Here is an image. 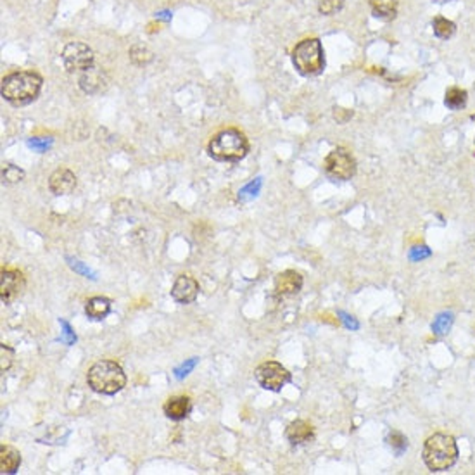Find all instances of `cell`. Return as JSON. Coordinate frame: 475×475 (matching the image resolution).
Wrapping results in <instances>:
<instances>
[{
  "label": "cell",
  "instance_id": "f1b7e54d",
  "mask_svg": "<svg viewBox=\"0 0 475 475\" xmlns=\"http://www.w3.org/2000/svg\"><path fill=\"white\" fill-rule=\"evenodd\" d=\"M68 263H69V267L73 268V270L78 271V274H82V275H85L87 278H96V274H93V271H90V268H87L85 265L82 263V261L73 260V258H68Z\"/></svg>",
  "mask_w": 475,
  "mask_h": 475
},
{
  "label": "cell",
  "instance_id": "603a6c76",
  "mask_svg": "<svg viewBox=\"0 0 475 475\" xmlns=\"http://www.w3.org/2000/svg\"><path fill=\"white\" fill-rule=\"evenodd\" d=\"M387 442H389V446L393 448V451L396 453L397 456L403 455V453L406 451V448H408L406 438H404V436L397 431L389 432V436H387Z\"/></svg>",
  "mask_w": 475,
  "mask_h": 475
},
{
  "label": "cell",
  "instance_id": "1f68e13d",
  "mask_svg": "<svg viewBox=\"0 0 475 475\" xmlns=\"http://www.w3.org/2000/svg\"><path fill=\"white\" fill-rule=\"evenodd\" d=\"M334 118L339 121V123H346L349 118H352V111L349 109H342V107H335L334 109Z\"/></svg>",
  "mask_w": 475,
  "mask_h": 475
},
{
  "label": "cell",
  "instance_id": "3957f363",
  "mask_svg": "<svg viewBox=\"0 0 475 475\" xmlns=\"http://www.w3.org/2000/svg\"><path fill=\"white\" fill-rule=\"evenodd\" d=\"M208 152L215 161L222 163H237L244 159L249 152V142L242 132L235 128H226V130L218 132L211 138L208 145Z\"/></svg>",
  "mask_w": 475,
  "mask_h": 475
},
{
  "label": "cell",
  "instance_id": "4fadbf2b",
  "mask_svg": "<svg viewBox=\"0 0 475 475\" xmlns=\"http://www.w3.org/2000/svg\"><path fill=\"white\" fill-rule=\"evenodd\" d=\"M76 187V177L68 168H59L48 178V188L55 195L71 194Z\"/></svg>",
  "mask_w": 475,
  "mask_h": 475
},
{
  "label": "cell",
  "instance_id": "5b68a950",
  "mask_svg": "<svg viewBox=\"0 0 475 475\" xmlns=\"http://www.w3.org/2000/svg\"><path fill=\"white\" fill-rule=\"evenodd\" d=\"M292 64L303 76H316L325 68V54L318 38H306L292 51Z\"/></svg>",
  "mask_w": 475,
  "mask_h": 475
},
{
  "label": "cell",
  "instance_id": "4dcf8cb0",
  "mask_svg": "<svg viewBox=\"0 0 475 475\" xmlns=\"http://www.w3.org/2000/svg\"><path fill=\"white\" fill-rule=\"evenodd\" d=\"M28 145L37 149L38 152H44L47 151L48 145H51V141H47V138H31V141H28Z\"/></svg>",
  "mask_w": 475,
  "mask_h": 475
},
{
  "label": "cell",
  "instance_id": "277c9868",
  "mask_svg": "<svg viewBox=\"0 0 475 475\" xmlns=\"http://www.w3.org/2000/svg\"><path fill=\"white\" fill-rule=\"evenodd\" d=\"M87 382L93 393L113 396L127 386V375L116 361L107 359V361H99L90 366L89 373H87Z\"/></svg>",
  "mask_w": 475,
  "mask_h": 475
},
{
  "label": "cell",
  "instance_id": "ac0fdd59",
  "mask_svg": "<svg viewBox=\"0 0 475 475\" xmlns=\"http://www.w3.org/2000/svg\"><path fill=\"white\" fill-rule=\"evenodd\" d=\"M87 316L92 320H104L111 313V301L106 298H92L87 301Z\"/></svg>",
  "mask_w": 475,
  "mask_h": 475
},
{
  "label": "cell",
  "instance_id": "52a82bcc",
  "mask_svg": "<svg viewBox=\"0 0 475 475\" xmlns=\"http://www.w3.org/2000/svg\"><path fill=\"white\" fill-rule=\"evenodd\" d=\"M254 379L263 389L278 393L285 384L292 380L291 372L278 361H265L254 370Z\"/></svg>",
  "mask_w": 475,
  "mask_h": 475
},
{
  "label": "cell",
  "instance_id": "8fae6325",
  "mask_svg": "<svg viewBox=\"0 0 475 475\" xmlns=\"http://www.w3.org/2000/svg\"><path fill=\"white\" fill-rule=\"evenodd\" d=\"M199 294V284L195 278L188 277V275H180L174 280L173 289H171V298L178 303V305H190L195 301Z\"/></svg>",
  "mask_w": 475,
  "mask_h": 475
},
{
  "label": "cell",
  "instance_id": "e575fe53",
  "mask_svg": "<svg viewBox=\"0 0 475 475\" xmlns=\"http://www.w3.org/2000/svg\"><path fill=\"white\" fill-rule=\"evenodd\" d=\"M474 144H475V138H474Z\"/></svg>",
  "mask_w": 475,
  "mask_h": 475
},
{
  "label": "cell",
  "instance_id": "836d02e7",
  "mask_svg": "<svg viewBox=\"0 0 475 475\" xmlns=\"http://www.w3.org/2000/svg\"><path fill=\"white\" fill-rule=\"evenodd\" d=\"M429 254H431V251H427V249H425L424 253H422V251H418V247H415V249H413V253H411V260H418V258L429 256Z\"/></svg>",
  "mask_w": 475,
  "mask_h": 475
},
{
  "label": "cell",
  "instance_id": "d6986e66",
  "mask_svg": "<svg viewBox=\"0 0 475 475\" xmlns=\"http://www.w3.org/2000/svg\"><path fill=\"white\" fill-rule=\"evenodd\" d=\"M467 99H469V93H467V90L458 89V87H451V89L446 90L445 104H446V107H448V109L458 111V109H462V107H465Z\"/></svg>",
  "mask_w": 475,
  "mask_h": 475
},
{
  "label": "cell",
  "instance_id": "5bb4252c",
  "mask_svg": "<svg viewBox=\"0 0 475 475\" xmlns=\"http://www.w3.org/2000/svg\"><path fill=\"white\" fill-rule=\"evenodd\" d=\"M315 438V429L305 420H294L287 425L285 429V439L291 442L292 446L306 445Z\"/></svg>",
  "mask_w": 475,
  "mask_h": 475
},
{
  "label": "cell",
  "instance_id": "e0dca14e",
  "mask_svg": "<svg viewBox=\"0 0 475 475\" xmlns=\"http://www.w3.org/2000/svg\"><path fill=\"white\" fill-rule=\"evenodd\" d=\"M370 9L379 19L393 21L397 16V0H370Z\"/></svg>",
  "mask_w": 475,
  "mask_h": 475
},
{
  "label": "cell",
  "instance_id": "484cf974",
  "mask_svg": "<svg viewBox=\"0 0 475 475\" xmlns=\"http://www.w3.org/2000/svg\"><path fill=\"white\" fill-rule=\"evenodd\" d=\"M0 370L2 372H7V370L10 368V365H12V359H14V351L12 348H9V346L2 344L0 346Z\"/></svg>",
  "mask_w": 475,
  "mask_h": 475
},
{
  "label": "cell",
  "instance_id": "7402d4cb",
  "mask_svg": "<svg viewBox=\"0 0 475 475\" xmlns=\"http://www.w3.org/2000/svg\"><path fill=\"white\" fill-rule=\"evenodd\" d=\"M453 320H455L453 313H441V315L436 318L434 323H432V332L436 335H446L449 332V328H451Z\"/></svg>",
  "mask_w": 475,
  "mask_h": 475
},
{
  "label": "cell",
  "instance_id": "8992f818",
  "mask_svg": "<svg viewBox=\"0 0 475 475\" xmlns=\"http://www.w3.org/2000/svg\"><path fill=\"white\" fill-rule=\"evenodd\" d=\"M323 170L334 180H351L356 174V159L348 149L337 147L328 152L323 161Z\"/></svg>",
  "mask_w": 475,
  "mask_h": 475
},
{
  "label": "cell",
  "instance_id": "30bf717a",
  "mask_svg": "<svg viewBox=\"0 0 475 475\" xmlns=\"http://www.w3.org/2000/svg\"><path fill=\"white\" fill-rule=\"evenodd\" d=\"M78 85L80 89L85 93H89V96H97V93L104 92V90L107 89V85H109V76H107V73L104 71L102 68L92 66V68L85 69V71L80 75Z\"/></svg>",
  "mask_w": 475,
  "mask_h": 475
},
{
  "label": "cell",
  "instance_id": "ffe728a7",
  "mask_svg": "<svg viewBox=\"0 0 475 475\" xmlns=\"http://www.w3.org/2000/svg\"><path fill=\"white\" fill-rule=\"evenodd\" d=\"M128 55H130V61L134 62L135 66H147L154 61V54H152L151 48L144 44L132 45L130 51H128Z\"/></svg>",
  "mask_w": 475,
  "mask_h": 475
},
{
  "label": "cell",
  "instance_id": "d6a6232c",
  "mask_svg": "<svg viewBox=\"0 0 475 475\" xmlns=\"http://www.w3.org/2000/svg\"><path fill=\"white\" fill-rule=\"evenodd\" d=\"M339 316H341V320L344 321V325L348 328H352V330H358V328H359V323L352 316L346 315V313H342V312H339Z\"/></svg>",
  "mask_w": 475,
  "mask_h": 475
},
{
  "label": "cell",
  "instance_id": "7c38bea8",
  "mask_svg": "<svg viewBox=\"0 0 475 475\" xmlns=\"http://www.w3.org/2000/svg\"><path fill=\"white\" fill-rule=\"evenodd\" d=\"M303 289V277L294 270H285L275 278V292L282 298L296 296Z\"/></svg>",
  "mask_w": 475,
  "mask_h": 475
},
{
  "label": "cell",
  "instance_id": "83f0119b",
  "mask_svg": "<svg viewBox=\"0 0 475 475\" xmlns=\"http://www.w3.org/2000/svg\"><path fill=\"white\" fill-rule=\"evenodd\" d=\"M197 361H199L197 358H190L187 363H183V365L178 366V368L174 370V377H177V379H183V377H187L188 373L194 370V366L197 365Z\"/></svg>",
  "mask_w": 475,
  "mask_h": 475
},
{
  "label": "cell",
  "instance_id": "f546056e",
  "mask_svg": "<svg viewBox=\"0 0 475 475\" xmlns=\"http://www.w3.org/2000/svg\"><path fill=\"white\" fill-rule=\"evenodd\" d=\"M59 323L62 325V328H64V332H62V339L66 341V344L68 346H71V344H75L76 342V335H75V332L71 330V327H69V323L66 320H59Z\"/></svg>",
  "mask_w": 475,
  "mask_h": 475
},
{
  "label": "cell",
  "instance_id": "9a60e30c",
  "mask_svg": "<svg viewBox=\"0 0 475 475\" xmlns=\"http://www.w3.org/2000/svg\"><path fill=\"white\" fill-rule=\"evenodd\" d=\"M190 410H192V403H190V397H187V396L170 397L163 406L164 415H166L168 418H171V420H177V422L187 418L188 415H190Z\"/></svg>",
  "mask_w": 475,
  "mask_h": 475
},
{
  "label": "cell",
  "instance_id": "2e32d148",
  "mask_svg": "<svg viewBox=\"0 0 475 475\" xmlns=\"http://www.w3.org/2000/svg\"><path fill=\"white\" fill-rule=\"evenodd\" d=\"M21 465V455L12 446L3 445L0 448V472L14 474Z\"/></svg>",
  "mask_w": 475,
  "mask_h": 475
},
{
  "label": "cell",
  "instance_id": "44dd1931",
  "mask_svg": "<svg viewBox=\"0 0 475 475\" xmlns=\"http://www.w3.org/2000/svg\"><path fill=\"white\" fill-rule=\"evenodd\" d=\"M432 28H434L436 37L442 38V40H448V38H451L456 31V24L453 23V21L446 19V17H442V16L434 17V21H432Z\"/></svg>",
  "mask_w": 475,
  "mask_h": 475
},
{
  "label": "cell",
  "instance_id": "d4e9b609",
  "mask_svg": "<svg viewBox=\"0 0 475 475\" xmlns=\"http://www.w3.org/2000/svg\"><path fill=\"white\" fill-rule=\"evenodd\" d=\"M2 178L6 183H17L24 178V171L21 168L14 166V164H3Z\"/></svg>",
  "mask_w": 475,
  "mask_h": 475
},
{
  "label": "cell",
  "instance_id": "7a4b0ae2",
  "mask_svg": "<svg viewBox=\"0 0 475 475\" xmlns=\"http://www.w3.org/2000/svg\"><path fill=\"white\" fill-rule=\"evenodd\" d=\"M422 458L431 472H446L458 460V446L448 434H434L425 441Z\"/></svg>",
  "mask_w": 475,
  "mask_h": 475
},
{
  "label": "cell",
  "instance_id": "4316f807",
  "mask_svg": "<svg viewBox=\"0 0 475 475\" xmlns=\"http://www.w3.org/2000/svg\"><path fill=\"white\" fill-rule=\"evenodd\" d=\"M260 187L261 178H256V181H251L249 185H246V187L239 192V199H246L247 195H249V197H256L258 192H260Z\"/></svg>",
  "mask_w": 475,
  "mask_h": 475
},
{
  "label": "cell",
  "instance_id": "9c48e42d",
  "mask_svg": "<svg viewBox=\"0 0 475 475\" xmlns=\"http://www.w3.org/2000/svg\"><path fill=\"white\" fill-rule=\"evenodd\" d=\"M24 291V277L17 270H2L0 277V299L3 305H10Z\"/></svg>",
  "mask_w": 475,
  "mask_h": 475
},
{
  "label": "cell",
  "instance_id": "ba28073f",
  "mask_svg": "<svg viewBox=\"0 0 475 475\" xmlns=\"http://www.w3.org/2000/svg\"><path fill=\"white\" fill-rule=\"evenodd\" d=\"M62 64L69 73H83L85 69L92 68L96 62V55L93 51L83 42H69L64 48H62Z\"/></svg>",
  "mask_w": 475,
  "mask_h": 475
},
{
  "label": "cell",
  "instance_id": "6da1fadb",
  "mask_svg": "<svg viewBox=\"0 0 475 475\" xmlns=\"http://www.w3.org/2000/svg\"><path fill=\"white\" fill-rule=\"evenodd\" d=\"M44 78L37 71H16L7 75L0 85V93L12 106L33 102L42 90Z\"/></svg>",
  "mask_w": 475,
  "mask_h": 475
},
{
  "label": "cell",
  "instance_id": "cb8c5ba5",
  "mask_svg": "<svg viewBox=\"0 0 475 475\" xmlns=\"http://www.w3.org/2000/svg\"><path fill=\"white\" fill-rule=\"evenodd\" d=\"M316 7L323 16H334L344 7V0H316Z\"/></svg>",
  "mask_w": 475,
  "mask_h": 475
}]
</instances>
